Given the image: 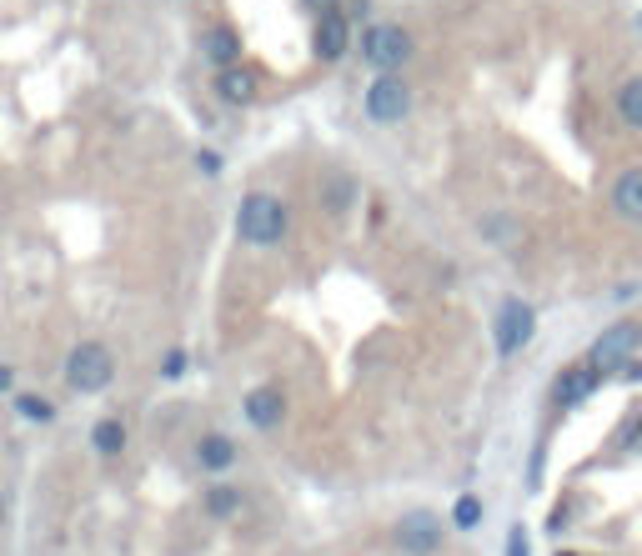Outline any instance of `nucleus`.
Returning a JSON list of instances; mask_svg holds the SVG:
<instances>
[{
    "instance_id": "obj_1",
    "label": "nucleus",
    "mask_w": 642,
    "mask_h": 556,
    "mask_svg": "<svg viewBox=\"0 0 642 556\" xmlns=\"http://www.w3.org/2000/svg\"><path fill=\"white\" fill-rule=\"evenodd\" d=\"M286 231H291V211H286L281 196L251 191V196L236 206V236H241L246 246H281Z\"/></svg>"
},
{
    "instance_id": "obj_2",
    "label": "nucleus",
    "mask_w": 642,
    "mask_h": 556,
    "mask_svg": "<svg viewBox=\"0 0 642 556\" xmlns=\"http://www.w3.org/2000/svg\"><path fill=\"white\" fill-rule=\"evenodd\" d=\"M111 381H116V356H111V346L81 341V346L66 356V386H71L76 396H96V391H106Z\"/></svg>"
},
{
    "instance_id": "obj_3",
    "label": "nucleus",
    "mask_w": 642,
    "mask_h": 556,
    "mask_svg": "<svg viewBox=\"0 0 642 556\" xmlns=\"http://www.w3.org/2000/svg\"><path fill=\"white\" fill-rule=\"evenodd\" d=\"M362 61L382 76H397L407 61H412V36L402 26H372L362 36Z\"/></svg>"
},
{
    "instance_id": "obj_4",
    "label": "nucleus",
    "mask_w": 642,
    "mask_h": 556,
    "mask_svg": "<svg viewBox=\"0 0 642 556\" xmlns=\"http://www.w3.org/2000/svg\"><path fill=\"white\" fill-rule=\"evenodd\" d=\"M637 341H642V331L632 326V321H617V326H607L597 341H592V351H587V366L592 371H622L627 361H632V351H637Z\"/></svg>"
},
{
    "instance_id": "obj_5",
    "label": "nucleus",
    "mask_w": 642,
    "mask_h": 556,
    "mask_svg": "<svg viewBox=\"0 0 642 556\" xmlns=\"http://www.w3.org/2000/svg\"><path fill=\"white\" fill-rule=\"evenodd\" d=\"M532 331H537V311L527 306V301H502V311H497V326H492V336H497V351L502 356H517L527 341H532Z\"/></svg>"
},
{
    "instance_id": "obj_6",
    "label": "nucleus",
    "mask_w": 642,
    "mask_h": 556,
    "mask_svg": "<svg viewBox=\"0 0 642 556\" xmlns=\"http://www.w3.org/2000/svg\"><path fill=\"white\" fill-rule=\"evenodd\" d=\"M407 111H412V91H407V81H402V76H377V81H372V91H367V116H372L377 126H397Z\"/></svg>"
},
{
    "instance_id": "obj_7",
    "label": "nucleus",
    "mask_w": 642,
    "mask_h": 556,
    "mask_svg": "<svg viewBox=\"0 0 642 556\" xmlns=\"http://www.w3.org/2000/svg\"><path fill=\"white\" fill-rule=\"evenodd\" d=\"M397 546L407 556H432L442 546V516L437 511H407L397 521Z\"/></svg>"
},
{
    "instance_id": "obj_8",
    "label": "nucleus",
    "mask_w": 642,
    "mask_h": 556,
    "mask_svg": "<svg viewBox=\"0 0 642 556\" xmlns=\"http://www.w3.org/2000/svg\"><path fill=\"white\" fill-rule=\"evenodd\" d=\"M241 411H246V421L256 431H276L286 421V391L281 386H251L246 401H241Z\"/></svg>"
},
{
    "instance_id": "obj_9",
    "label": "nucleus",
    "mask_w": 642,
    "mask_h": 556,
    "mask_svg": "<svg viewBox=\"0 0 642 556\" xmlns=\"http://www.w3.org/2000/svg\"><path fill=\"white\" fill-rule=\"evenodd\" d=\"M597 381H602V371H592V366H567V371L552 381V406H557V411L582 406V401L597 391Z\"/></svg>"
},
{
    "instance_id": "obj_10",
    "label": "nucleus",
    "mask_w": 642,
    "mask_h": 556,
    "mask_svg": "<svg viewBox=\"0 0 642 556\" xmlns=\"http://www.w3.org/2000/svg\"><path fill=\"white\" fill-rule=\"evenodd\" d=\"M347 41H352V26L332 11V16H321L316 21V36H311V51L321 56V61H342L347 56Z\"/></svg>"
},
{
    "instance_id": "obj_11",
    "label": "nucleus",
    "mask_w": 642,
    "mask_h": 556,
    "mask_svg": "<svg viewBox=\"0 0 642 556\" xmlns=\"http://www.w3.org/2000/svg\"><path fill=\"white\" fill-rule=\"evenodd\" d=\"M236 456H241V451H236V441H231L226 431H206V436L196 441V466H201V471H231Z\"/></svg>"
},
{
    "instance_id": "obj_12",
    "label": "nucleus",
    "mask_w": 642,
    "mask_h": 556,
    "mask_svg": "<svg viewBox=\"0 0 642 556\" xmlns=\"http://www.w3.org/2000/svg\"><path fill=\"white\" fill-rule=\"evenodd\" d=\"M201 56L211 61V66H241V36L236 31H226V26H211L206 36H201Z\"/></svg>"
},
{
    "instance_id": "obj_13",
    "label": "nucleus",
    "mask_w": 642,
    "mask_h": 556,
    "mask_svg": "<svg viewBox=\"0 0 642 556\" xmlns=\"http://www.w3.org/2000/svg\"><path fill=\"white\" fill-rule=\"evenodd\" d=\"M612 211L627 221H642V166H632L612 181Z\"/></svg>"
},
{
    "instance_id": "obj_14",
    "label": "nucleus",
    "mask_w": 642,
    "mask_h": 556,
    "mask_svg": "<svg viewBox=\"0 0 642 556\" xmlns=\"http://www.w3.org/2000/svg\"><path fill=\"white\" fill-rule=\"evenodd\" d=\"M216 96H221L226 106H251V101H256V76H251L246 66H226L221 81H216Z\"/></svg>"
},
{
    "instance_id": "obj_15",
    "label": "nucleus",
    "mask_w": 642,
    "mask_h": 556,
    "mask_svg": "<svg viewBox=\"0 0 642 556\" xmlns=\"http://www.w3.org/2000/svg\"><path fill=\"white\" fill-rule=\"evenodd\" d=\"M201 506H206V516H216V521H231V516H241L246 496H241V486H231V481H216V486H206Z\"/></svg>"
},
{
    "instance_id": "obj_16",
    "label": "nucleus",
    "mask_w": 642,
    "mask_h": 556,
    "mask_svg": "<svg viewBox=\"0 0 642 556\" xmlns=\"http://www.w3.org/2000/svg\"><path fill=\"white\" fill-rule=\"evenodd\" d=\"M126 436H131V431H126L121 416H101L96 431H91V446H96L101 456H121V451H126Z\"/></svg>"
},
{
    "instance_id": "obj_17",
    "label": "nucleus",
    "mask_w": 642,
    "mask_h": 556,
    "mask_svg": "<svg viewBox=\"0 0 642 556\" xmlns=\"http://www.w3.org/2000/svg\"><path fill=\"white\" fill-rule=\"evenodd\" d=\"M617 116H622L627 126H637V131H642V76L622 81V91H617Z\"/></svg>"
},
{
    "instance_id": "obj_18",
    "label": "nucleus",
    "mask_w": 642,
    "mask_h": 556,
    "mask_svg": "<svg viewBox=\"0 0 642 556\" xmlns=\"http://www.w3.org/2000/svg\"><path fill=\"white\" fill-rule=\"evenodd\" d=\"M16 411H21L26 421H36V426H51V421H56V406H51L46 396H16Z\"/></svg>"
},
{
    "instance_id": "obj_19",
    "label": "nucleus",
    "mask_w": 642,
    "mask_h": 556,
    "mask_svg": "<svg viewBox=\"0 0 642 556\" xmlns=\"http://www.w3.org/2000/svg\"><path fill=\"white\" fill-rule=\"evenodd\" d=\"M452 521H457L462 531H472V526L482 521V501H477V496H462V501L452 506Z\"/></svg>"
},
{
    "instance_id": "obj_20",
    "label": "nucleus",
    "mask_w": 642,
    "mask_h": 556,
    "mask_svg": "<svg viewBox=\"0 0 642 556\" xmlns=\"http://www.w3.org/2000/svg\"><path fill=\"white\" fill-rule=\"evenodd\" d=\"M507 556H527V526H512V536H507Z\"/></svg>"
},
{
    "instance_id": "obj_21",
    "label": "nucleus",
    "mask_w": 642,
    "mask_h": 556,
    "mask_svg": "<svg viewBox=\"0 0 642 556\" xmlns=\"http://www.w3.org/2000/svg\"><path fill=\"white\" fill-rule=\"evenodd\" d=\"M301 6H306V11L321 21V16H332V11H337V0H301Z\"/></svg>"
},
{
    "instance_id": "obj_22",
    "label": "nucleus",
    "mask_w": 642,
    "mask_h": 556,
    "mask_svg": "<svg viewBox=\"0 0 642 556\" xmlns=\"http://www.w3.org/2000/svg\"><path fill=\"white\" fill-rule=\"evenodd\" d=\"M181 371H186V351H171L166 366H161V376H181Z\"/></svg>"
},
{
    "instance_id": "obj_23",
    "label": "nucleus",
    "mask_w": 642,
    "mask_h": 556,
    "mask_svg": "<svg viewBox=\"0 0 642 556\" xmlns=\"http://www.w3.org/2000/svg\"><path fill=\"white\" fill-rule=\"evenodd\" d=\"M11 386H16V371H11V366H0V391H11Z\"/></svg>"
},
{
    "instance_id": "obj_24",
    "label": "nucleus",
    "mask_w": 642,
    "mask_h": 556,
    "mask_svg": "<svg viewBox=\"0 0 642 556\" xmlns=\"http://www.w3.org/2000/svg\"><path fill=\"white\" fill-rule=\"evenodd\" d=\"M6 516H11V506H6V496H0V526H6Z\"/></svg>"
},
{
    "instance_id": "obj_25",
    "label": "nucleus",
    "mask_w": 642,
    "mask_h": 556,
    "mask_svg": "<svg viewBox=\"0 0 642 556\" xmlns=\"http://www.w3.org/2000/svg\"><path fill=\"white\" fill-rule=\"evenodd\" d=\"M562 556H572V551H562Z\"/></svg>"
}]
</instances>
